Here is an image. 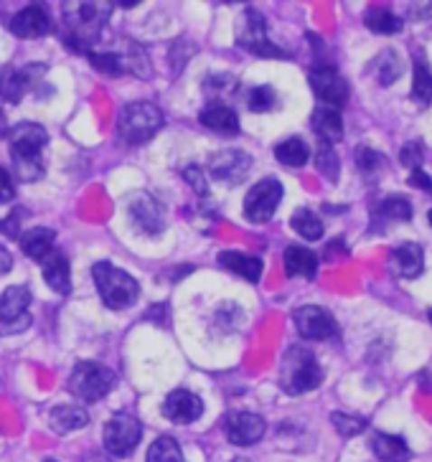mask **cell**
<instances>
[{
    "mask_svg": "<svg viewBox=\"0 0 432 462\" xmlns=\"http://www.w3.org/2000/svg\"><path fill=\"white\" fill-rule=\"evenodd\" d=\"M280 201H283V183L275 178H262L244 199V217L252 224H265L277 211Z\"/></svg>",
    "mask_w": 432,
    "mask_h": 462,
    "instance_id": "9",
    "label": "cell"
},
{
    "mask_svg": "<svg viewBox=\"0 0 432 462\" xmlns=\"http://www.w3.org/2000/svg\"><path fill=\"white\" fill-rule=\"evenodd\" d=\"M8 133H11V130H8V123H5V115L0 112V140L8 137Z\"/></svg>",
    "mask_w": 432,
    "mask_h": 462,
    "instance_id": "47",
    "label": "cell"
},
{
    "mask_svg": "<svg viewBox=\"0 0 432 462\" xmlns=\"http://www.w3.org/2000/svg\"><path fill=\"white\" fill-rule=\"evenodd\" d=\"M219 264L230 273L239 274L247 282H259L265 262L255 254H244V252H221L219 254Z\"/></svg>",
    "mask_w": 432,
    "mask_h": 462,
    "instance_id": "25",
    "label": "cell"
},
{
    "mask_svg": "<svg viewBox=\"0 0 432 462\" xmlns=\"http://www.w3.org/2000/svg\"><path fill=\"white\" fill-rule=\"evenodd\" d=\"M418 383L427 392V394H432V371L430 368H425V371H419L418 374Z\"/></svg>",
    "mask_w": 432,
    "mask_h": 462,
    "instance_id": "46",
    "label": "cell"
},
{
    "mask_svg": "<svg viewBox=\"0 0 432 462\" xmlns=\"http://www.w3.org/2000/svg\"><path fill=\"white\" fill-rule=\"evenodd\" d=\"M130 218L137 229L148 236H158L165 226V211L150 193H137L130 201Z\"/></svg>",
    "mask_w": 432,
    "mask_h": 462,
    "instance_id": "18",
    "label": "cell"
},
{
    "mask_svg": "<svg viewBox=\"0 0 432 462\" xmlns=\"http://www.w3.org/2000/svg\"><path fill=\"white\" fill-rule=\"evenodd\" d=\"M247 107L252 109V112H257V115L275 109L277 107V95H275V89H272V87H255V89H249V95H247Z\"/></svg>",
    "mask_w": 432,
    "mask_h": 462,
    "instance_id": "39",
    "label": "cell"
},
{
    "mask_svg": "<svg viewBox=\"0 0 432 462\" xmlns=\"http://www.w3.org/2000/svg\"><path fill=\"white\" fill-rule=\"evenodd\" d=\"M290 226L308 242H318L324 236V221L315 217L311 208H297L293 218H290Z\"/></svg>",
    "mask_w": 432,
    "mask_h": 462,
    "instance_id": "35",
    "label": "cell"
},
{
    "mask_svg": "<svg viewBox=\"0 0 432 462\" xmlns=\"http://www.w3.org/2000/svg\"><path fill=\"white\" fill-rule=\"evenodd\" d=\"M427 315H430V323H432V310H430V313H427Z\"/></svg>",
    "mask_w": 432,
    "mask_h": 462,
    "instance_id": "51",
    "label": "cell"
},
{
    "mask_svg": "<svg viewBox=\"0 0 432 462\" xmlns=\"http://www.w3.org/2000/svg\"><path fill=\"white\" fill-rule=\"evenodd\" d=\"M49 424H52L54 432L67 435V432H77L81 427H87L89 424V414L81 407H77V404H61V407L52 409Z\"/></svg>",
    "mask_w": 432,
    "mask_h": 462,
    "instance_id": "29",
    "label": "cell"
},
{
    "mask_svg": "<svg viewBox=\"0 0 432 462\" xmlns=\"http://www.w3.org/2000/svg\"><path fill=\"white\" fill-rule=\"evenodd\" d=\"M87 462H109L108 457H105V455H99V452H95V455H89V457H87Z\"/></svg>",
    "mask_w": 432,
    "mask_h": 462,
    "instance_id": "48",
    "label": "cell"
},
{
    "mask_svg": "<svg viewBox=\"0 0 432 462\" xmlns=\"http://www.w3.org/2000/svg\"><path fill=\"white\" fill-rule=\"evenodd\" d=\"M74 11H64V43L77 54H89L99 39V31L108 23V8L95 3H74Z\"/></svg>",
    "mask_w": 432,
    "mask_h": 462,
    "instance_id": "3",
    "label": "cell"
},
{
    "mask_svg": "<svg viewBox=\"0 0 432 462\" xmlns=\"http://www.w3.org/2000/svg\"><path fill=\"white\" fill-rule=\"evenodd\" d=\"M54 231L36 226V229L26 231V234L21 236V249H23V254H28L31 259L43 262V259L54 252Z\"/></svg>",
    "mask_w": 432,
    "mask_h": 462,
    "instance_id": "31",
    "label": "cell"
},
{
    "mask_svg": "<svg viewBox=\"0 0 432 462\" xmlns=\"http://www.w3.org/2000/svg\"><path fill=\"white\" fill-rule=\"evenodd\" d=\"M115 386V374L97 361H80L69 376V392L81 402H99Z\"/></svg>",
    "mask_w": 432,
    "mask_h": 462,
    "instance_id": "7",
    "label": "cell"
},
{
    "mask_svg": "<svg viewBox=\"0 0 432 462\" xmlns=\"http://www.w3.org/2000/svg\"><path fill=\"white\" fill-rule=\"evenodd\" d=\"M364 26L377 36H394L405 28V21L387 5H371L364 14Z\"/></svg>",
    "mask_w": 432,
    "mask_h": 462,
    "instance_id": "28",
    "label": "cell"
},
{
    "mask_svg": "<svg viewBox=\"0 0 432 462\" xmlns=\"http://www.w3.org/2000/svg\"><path fill=\"white\" fill-rule=\"evenodd\" d=\"M43 462H56V460H43Z\"/></svg>",
    "mask_w": 432,
    "mask_h": 462,
    "instance_id": "52",
    "label": "cell"
},
{
    "mask_svg": "<svg viewBox=\"0 0 432 462\" xmlns=\"http://www.w3.org/2000/svg\"><path fill=\"white\" fill-rule=\"evenodd\" d=\"M26 217H28L26 208H23V206H18V208H14V211H11V217L3 218V221H0V231H3L5 236H11V239H15V236L21 234V229H18V224H21V221H23V218H26Z\"/></svg>",
    "mask_w": 432,
    "mask_h": 462,
    "instance_id": "41",
    "label": "cell"
},
{
    "mask_svg": "<svg viewBox=\"0 0 432 462\" xmlns=\"http://www.w3.org/2000/svg\"><path fill=\"white\" fill-rule=\"evenodd\" d=\"M369 445H371V452L379 462H409V457H412V449L407 445V439L399 435L374 432Z\"/></svg>",
    "mask_w": 432,
    "mask_h": 462,
    "instance_id": "24",
    "label": "cell"
},
{
    "mask_svg": "<svg viewBox=\"0 0 432 462\" xmlns=\"http://www.w3.org/2000/svg\"><path fill=\"white\" fill-rule=\"evenodd\" d=\"M293 323H296L297 333L308 340H328L336 338L338 333H341L336 318L328 313L325 308H321V305H303V308H297L296 313H293Z\"/></svg>",
    "mask_w": 432,
    "mask_h": 462,
    "instance_id": "12",
    "label": "cell"
},
{
    "mask_svg": "<svg viewBox=\"0 0 432 462\" xmlns=\"http://www.w3.org/2000/svg\"><path fill=\"white\" fill-rule=\"evenodd\" d=\"M14 199H15L14 176L0 165V204H11Z\"/></svg>",
    "mask_w": 432,
    "mask_h": 462,
    "instance_id": "43",
    "label": "cell"
},
{
    "mask_svg": "<svg viewBox=\"0 0 432 462\" xmlns=\"http://www.w3.org/2000/svg\"><path fill=\"white\" fill-rule=\"evenodd\" d=\"M427 221H430V226H432V208H430V214H427Z\"/></svg>",
    "mask_w": 432,
    "mask_h": 462,
    "instance_id": "50",
    "label": "cell"
},
{
    "mask_svg": "<svg viewBox=\"0 0 432 462\" xmlns=\"http://www.w3.org/2000/svg\"><path fill=\"white\" fill-rule=\"evenodd\" d=\"M43 71H46L43 64H28L23 69H0V99L3 102H11V105H18L39 84Z\"/></svg>",
    "mask_w": 432,
    "mask_h": 462,
    "instance_id": "13",
    "label": "cell"
},
{
    "mask_svg": "<svg viewBox=\"0 0 432 462\" xmlns=\"http://www.w3.org/2000/svg\"><path fill=\"white\" fill-rule=\"evenodd\" d=\"M146 462H186L183 452L178 448V442L174 437H158L148 449V460Z\"/></svg>",
    "mask_w": 432,
    "mask_h": 462,
    "instance_id": "36",
    "label": "cell"
},
{
    "mask_svg": "<svg viewBox=\"0 0 432 462\" xmlns=\"http://www.w3.org/2000/svg\"><path fill=\"white\" fill-rule=\"evenodd\" d=\"M321 383H324V368L318 364L315 354L305 346H290L280 364V386L285 394H308Z\"/></svg>",
    "mask_w": 432,
    "mask_h": 462,
    "instance_id": "2",
    "label": "cell"
},
{
    "mask_svg": "<svg viewBox=\"0 0 432 462\" xmlns=\"http://www.w3.org/2000/svg\"><path fill=\"white\" fill-rule=\"evenodd\" d=\"M371 218H374V224H371V229L379 224V229H381V224L384 221H402V224H407V221H412V204L407 201L405 196H387L381 204H379V208L371 214Z\"/></svg>",
    "mask_w": 432,
    "mask_h": 462,
    "instance_id": "32",
    "label": "cell"
},
{
    "mask_svg": "<svg viewBox=\"0 0 432 462\" xmlns=\"http://www.w3.org/2000/svg\"><path fill=\"white\" fill-rule=\"evenodd\" d=\"M331 421H333V427H336L338 435L346 437V439L362 435L366 427H369V421H366L364 417H356V414H343V411H333V414H331Z\"/></svg>",
    "mask_w": 432,
    "mask_h": 462,
    "instance_id": "38",
    "label": "cell"
},
{
    "mask_svg": "<svg viewBox=\"0 0 432 462\" xmlns=\"http://www.w3.org/2000/svg\"><path fill=\"white\" fill-rule=\"evenodd\" d=\"M199 123L206 130L216 133V135L234 137L239 133V117H237V112L227 102H211V105H206L202 109V115H199Z\"/></svg>",
    "mask_w": 432,
    "mask_h": 462,
    "instance_id": "21",
    "label": "cell"
},
{
    "mask_svg": "<svg viewBox=\"0 0 432 462\" xmlns=\"http://www.w3.org/2000/svg\"><path fill=\"white\" fill-rule=\"evenodd\" d=\"M275 158L283 165H287V168H303V165L308 163V158H311V148L300 137H287V140H283L275 148Z\"/></svg>",
    "mask_w": 432,
    "mask_h": 462,
    "instance_id": "34",
    "label": "cell"
},
{
    "mask_svg": "<svg viewBox=\"0 0 432 462\" xmlns=\"http://www.w3.org/2000/svg\"><path fill=\"white\" fill-rule=\"evenodd\" d=\"M265 430H268V424L255 411H231L224 420L227 439L237 448H249V445L259 442L265 437Z\"/></svg>",
    "mask_w": 432,
    "mask_h": 462,
    "instance_id": "14",
    "label": "cell"
},
{
    "mask_svg": "<svg viewBox=\"0 0 432 462\" xmlns=\"http://www.w3.org/2000/svg\"><path fill=\"white\" fill-rule=\"evenodd\" d=\"M89 61H92V67H97L99 71H105V74H112V77H117V74H125V71H133L137 77H148V59L146 54H140V51H102V54H97V51H89Z\"/></svg>",
    "mask_w": 432,
    "mask_h": 462,
    "instance_id": "15",
    "label": "cell"
},
{
    "mask_svg": "<svg viewBox=\"0 0 432 462\" xmlns=\"http://www.w3.org/2000/svg\"><path fill=\"white\" fill-rule=\"evenodd\" d=\"M353 163H356L359 173H362L369 183H374V180L381 176V171L387 168V158H384L379 150L369 148V145H359V148L353 150Z\"/></svg>",
    "mask_w": 432,
    "mask_h": 462,
    "instance_id": "33",
    "label": "cell"
},
{
    "mask_svg": "<svg viewBox=\"0 0 432 462\" xmlns=\"http://www.w3.org/2000/svg\"><path fill=\"white\" fill-rule=\"evenodd\" d=\"M390 273L402 280H418L425 273V249L418 242H402L390 252Z\"/></svg>",
    "mask_w": 432,
    "mask_h": 462,
    "instance_id": "17",
    "label": "cell"
},
{
    "mask_svg": "<svg viewBox=\"0 0 432 462\" xmlns=\"http://www.w3.org/2000/svg\"><path fill=\"white\" fill-rule=\"evenodd\" d=\"M28 305H31L28 287L14 285L0 295V333L3 336H15L31 326Z\"/></svg>",
    "mask_w": 432,
    "mask_h": 462,
    "instance_id": "10",
    "label": "cell"
},
{
    "mask_svg": "<svg viewBox=\"0 0 432 462\" xmlns=\"http://www.w3.org/2000/svg\"><path fill=\"white\" fill-rule=\"evenodd\" d=\"M11 270H14V257H11V252L5 246L0 245V274L11 273Z\"/></svg>",
    "mask_w": 432,
    "mask_h": 462,
    "instance_id": "45",
    "label": "cell"
},
{
    "mask_svg": "<svg viewBox=\"0 0 432 462\" xmlns=\"http://www.w3.org/2000/svg\"><path fill=\"white\" fill-rule=\"evenodd\" d=\"M183 178L191 183V189L196 190L199 196H206L209 193V183H206V173H202V168L199 165H189L186 171H183Z\"/></svg>",
    "mask_w": 432,
    "mask_h": 462,
    "instance_id": "42",
    "label": "cell"
},
{
    "mask_svg": "<svg viewBox=\"0 0 432 462\" xmlns=\"http://www.w3.org/2000/svg\"><path fill=\"white\" fill-rule=\"evenodd\" d=\"M163 414L176 424H191L203 414V402L186 389H176L165 396L163 402Z\"/></svg>",
    "mask_w": 432,
    "mask_h": 462,
    "instance_id": "19",
    "label": "cell"
},
{
    "mask_svg": "<svg viewBox=\"0 0 432 462\" xmlns=\"http://www.w3.org/2000/svg\"><path fill=\"white\" fill-rule=\"evenodd\" d=\"M92 277H95V285L99 290V298L112 310L130 308L140 295V285H137L136 277L127 274L125 270H117L109 262H97Z\"/></svg>",
    "mask_w": 432,
    "mask_h": 462,
    "instance_id": "5",
    "label": "cell"
},
{
    "mask_svg": "<svg viewBox=\"0 0 432 462\" xmlns=\"http://www.w3.org/2000/svg\"><path fill=\"white\" fill-rule=\"evenodd\" d=\"M249 168H252V158L242 150H219L209 161V173L216 180L230 183V186L242 183L247 173H249Z\"/></svg>",
    "mask_w": 432,
    "mask_h": 462,
    "instance_id": "16",
    "label": "cell"
},
{
    "mask_svg": "<svg viewBox=\"0 0 432 462\" xmlns=\"http://www.w3.org/2000/svg\"><path fill=\"white\" fill-rule=\"evenodd\" d=\"M407 183H409L412 189L425 190V193H430V196H432V176H430V173H425L422 168H415V171H409V178H407Z\"/></svg>",
    "mask_w": 432,
    "mask_h": 462,
    "instance_id": "44",
    "label": "cell"
},
{
    "mask_svg": "<svg viewBox=\"0 0 432 462\" xmlns=\"http://www.w3.org/2000/svg\"><path fill=\"white\" fill-rule=\"evenodd\" d=\"M237 43L249 54L262 56V59H287V51L275 46L268 36V21L257 8H247L237 23Z\"/></svg>",
    "mask_w": 432,
    "mask_h": 462,
    "instance_id": "6",
    "label": "cell"
},
{
    "mask_svg": "<svg viewBox=\"0 0 432 462\" xmlns=\"http://www.w3.org/2000/svg\"><path fill=\"white\" fill-rule=\"evenodd\" d=\"M311 127L315 137H318V143H324V145H336L343 137V117L333 107H324V105L315 107L311 117Z\"/></svg>",
    "mask_w": 432,
    "mask_h": 462,
    "instance_id": "23",
    "label": "cell"
},
{
    "mask_svg": "<svg viewBox=\"0 0 432 462\" xmlns=\"http://www.w3.org/2000/svg\"><path fill=\"white\" fill-rule=\"evenodd\" d=\"M43 264V280L59 295H69L71 292V274H69V259L64 252L54 249L49 257L41 262Z\"/></svg>",
    "mask_w": 432,
    "mask_h": 462,
    "instance_id": "26",
    "label": "cell"
},
{
    "mask_svg": "<svg viewBox=\"0 0 432 462\" xmlns=\"http://www.w3.org/2000/svg\"><path fill=\"white\" fill-rule=\"evenodd\" d=\"M308 84H311L313 95L315 99L324 105V107L341 109L349 102L352 95V87L346 82V77L331 64H318L308 71Z\"/></svg>",
    "mask_w": 432,
    "mask_h": 462,
    "instance_id": "8",
    "label": "cell"
},
{
    "mask_svg": "<svg viewBox=\"0 0 432 462\" xmlns=\"http://www.w3.org/2000/svg\"><path fill=\"white\" fill-rule=\"evenodd\" d=\"M315 168H318V173H324L331 183H336L338 173H341V161H338V155L333 152V145H324V143H318Z\"/></svg>",
    "mask_w": 432,
    "mask_h": 462,
    "instance_id": "37",
    "label": "cell"
},
{
    "mask_svg": "<svg viewBox=\"0 0 432 462\" xmlns=\"http://www.w3.org/2000/svg\"><path fill=\"white\" fill-rule=\"evenodd\" d=\"M140 435H143L140 421L133 414L120 411L105 424V449L115 457H127L137 448Z\"/></svg>",
    "mask_w": 432,
    "mask_h": 462,
    "instance_id": "11",
    "label": "cell"
},
{
    "mask_svg": "<svg viewBox=\"0 0 432 462\" xmlns=\"http://www.w3.org/2000/svg\"><path fill=\"white\" fill-rule=\"evenodd\" d=\"M412 102L418 107L432 105V69L425 49H415L412 54Z\"/></svg>",
    "mask_w": 432,
    "mask_h": 462,
    "instance_id": "22",
    "label": "cell"
},
{
    "mask_svg": "<svg viewBox=\"0 0 432 462\" xmlns=\"http://www.w3.org/2000/svg\"><path fill=\"white\" fill-rule=\"evenodd\" d=\"M422 161H425V155H422V143H418V140L407 143L405 148L399 150V163L405 165V168H409V171L422 168Z\"/></svg>",
    "mask_w": 432,
    "mask_h": 462,
    "instance_id": "40",
    "label": "cell"
},
{
    "mask_svg": "<svg viewBox=\"0 0 432 462\" xmlns=\"http://www.w3.org/2000/svg\"><path fill=\"white\" fill-rule=\"evenodd\" d=\"M283 262L287 277H305V280H313L315 273H318V257H315V252L305 249V246H287L283 254Z\"/></svg>",
    "mask_w": 432,
    "mask_h": 462,
    "instance_id": "27",
    "label": "cell"
},
{
    "mask_svg": "<svg viewBox=\"0 0 432 462\" xmlns=\"http://www.w3.org/2000/svg\"><path fill=\"white\" fill-rule=\"evenodd\" d=\"M8 143H11V163H14L18 180L23 183L39 180L43 176L41 150L49 143V133L36 123H21L8 133Z\"/></svg>",
    "mask_w": 432,
    "mask_h": 462,
    "instance_id": "1",
    "label": "cell"
},
{
    "mask_svg": "<svg viewBox=\"0 0 432 462\" xmlns=\"http://www.w3.org/2000/svg\"><path fill=\"white\" fill-rule=\"evenodd\" d=\"M231 462H249V460H244V457H237V460H231Z\"/></svg>",
    "mask_w": 432,
    "mask_h": 462,
    "instance_id": "49",
    "label": "cell"
},
{
    "mask_svg": "<svg viewBox=\"0 0 432 462\" xmlns=\"http://www.w3.org/2000/svg\"><path fill=\"white\" fill-rule=\"evenodd\" d=\"M163 112L150 102H130L117 115V135L125 145H146L163 127Z\"/></svg>",
    "mask_w": 432,
    "mask_h": 462,
    "instance_id": "4",
    "label": "cell"
},
{
    "mask_svg": "<svg viewBox=\"0 0 432 462\" xmlns=\"http://www.w3.org/2000/svg\"><path fill=\"white\" fill-rule=\"evenodd\" d=\"M11 31L18 39H41L52 31V18L41 5H28L11 18Z\"/></svg>",
    "mask_w": 432,
    "mask_h": 462,
    "instance_id": "20",
    "label": "cell"
},
{
    "mask_svg": "<svg viewBox=\"0 0 432 462\" xmlns=\"http://www.w3.org/2000/svg\"><path fill=\"white\" fill-rule=\"evenodd\" d=\"M369 71L374 74V79H377L381 87H392V84L402 77V59H399V54H397L394 49H384V51H379V54L371 59Z\"/></svg>",
    "mask_w": 432,
    "mask_h": 462,
    "instance_id": "30",
    "label": "cell"
}]
</instances>
